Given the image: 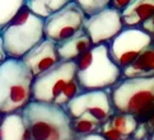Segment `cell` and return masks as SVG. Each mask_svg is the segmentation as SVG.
Wrapping results in <instances>:
<instances>
[{
    "mask_svg": "<svg viewBox=\"0 0 154 140\" xmlns=\"http://www.w3.org/2000/svg\"><path fill=\"white\" fill-rule=\"evenodd\" d=\"M100 134L106 140H125V139H128V138H125L122 134H120L116 129H113L112 125L109 124V121H106L104 124H102Z\"/></svg>",
    "mask_w": 154,
    "mask_h": 140,
    "instance_id": "obj_22",
    "label": "cell"
},
{
    "mask_svg": "<svg viewBox=\"0 0 154 140\" xmlns=\"http://www.w3.org/2000/svg\"><path fill=\"white\" fill-rule=\"evenodd\" d=\"M134 2L135 0H111V5H109V7L116 9V10H120V12L122 13L124 10L126 8H129Z\"/></svg>",
    "mask_w": 154,
    "mask_h": 140,
    "instance_id": "obj_24",
    "label": "cell"
},
{
    "mask_svg": "<svg viewBox=\"0 0 154 140\" xmlns=\"http://www.w3.org/2000/svg\"><path fill=\"white\" fill-rule=\"evenodd\" d=\"M85 19L87 15L82 8L71 2L45 19V36L47 40L60 43L84 31Z\"/></svg>",
    "mask_w": 154,
    "mask_h": 140,
    "instance_id": "obj_9",
    "label": "cell"
},
{
    "mask_svg": "<svg viewBox=\"0 0 154 140\" xmlns=\"http://www.w3.org/2000/svg\"><path fill=\"white\" fill-rule=\"evenodd\" d=\"M140 28H143V30H144L146 33H149V35L154 38V15L152 17V18L148 19Z\"/></svg>",
    "mask_w": 154,
    "mask_h": 140,
    "instance_id": "obj_25",
    "label": "cell"
},
{
    "mask_svg": "<svg viewBox=\"0 0 154 140\" xmlns=\"http://www.w3.org/2000/svg\"><path fill=\"white\" fill-rule=\"evenodd\" d=\"M71 120L85 117L104 124L115 114L111 98V89L106 91H84L64 107Z\"/></svg>",
    "mask_w": 154,
    "mask_h": 140,
    "instance_id": "obj_7",
    "label": "cell"
},
{
    "mask_svg": "<svg viewBox=\"0 0 154 140\" xmlns=\"http://www.w3.org/2000/svg\"><path fill=\"white\" fill-rule=\"evenodd\" d=\"M7 59H8V56H7V54H5L4 43H3V38H2V35H0V65H2Z\"/></svg>",
    "mask_w": 154,
    "mask_h": 140,
    "instance_id": "obj_27",
    "label": "cell"
},
{
    "mask_svg": "<svg viewBox=\"0 0 154 140\" xmlns=\"http://www.w3.org/2000/svg\"><path fill=\"white\" fill-rule=\"evenodd\" d=\"M76 79L83 91L112 89L122 79V69L112 60L108 45H97L75 61Z\"/></svg>",
    "mask_w": 154,
    "mask_h": 140,
    "instance_id": "obj_2",
    "label": "cell"
},
{
    "mask_svg": "<svg viewBox=\"0 0 154 140\" xmlns=\"http://www.w3.org/2000/svg\"><path fill=\"white\" fill-rule=\"evenodd\" d=\"M33 82V74L22 60H5L0 65V112L8 115L23 110L32 101Z\"/></svg>",
    "mask_w": 154,
    "mask_h": 140,
    "instance_id": "obj_4",
    "label": "cell"
},
{
    "mask_svg": "<svg viewBox=\"0 0 154 140\" xmlns=\"http://www.w3.org/2000/svg\"><path fill=\"white\" fill-rule=\"evenodd\" d=\"M0 35L8 58L22 60L33 47L46 38L45 18L23 7L5 26Z\"/></svg>",
    "mask_w": 154,
    "mask_h": 140,
    "instance_id": "obj_3",
    "label": "cell"
},
{
    "mask_svg": "<svg viewBox=\"0 0 154 140\" xmlns=\"http://www.w3.org/2000/svg\"><path fill=\"white\" fill-rule=\"evenodd\" d=\"M76 140H106L100 132H96V134H91V135H85V136H80Z\"/></svg>",
    "mask_w": 154,
    "mask_h": 140,
    "instance_id": "obj_26",
    "label": "cell"
},
{
    "mask_svg": "<svg viewBox=\"0 0 154 140\" xmlns=\"http://www.w3.org/2000/svg\"><path fill=\"white\" fill-rule=\"evenodd\" d=\"M22 114L29 129L31 140L78 139L71 129V117L61 106L31 101Z\"/></svg>",
    "mask_w": 154,
    "mask_h": 140,
    "instance_id": "obj_1",
    "label": "cell"
},
{
    "mask_svg": "<svg viewBox=\"0 0 154 140\" xmlns=\"http://www.w3.org/2000/svg\"><path fill=\"white\" fill-rule=\"evenodd\" d=\"M154 15V0H135L122 12V20L128 28H140Z\"/></svg>",
    "mask_w": 154,
    "mask_h": 140,
    "instance_id": "obj_14",
    "label": "cell"
},
{
    "mask_svg": "<svg viewBox=\"0 0 154 140\" xmlns=\"http://www.w3.org/2000/svg\"><path fill=\"white\" fill-rule=\"evenodd\" d=\"M108 121L112 125V127L116 129L125 138L133 136V134L139 126V121L136 120L135 116L129 114H122V112H115Z\"/></svg>",
    "mask_w": 154,
    "mask_h": 140,
    "instance_id": "obj_17",
    "label": "cell"
},
{
    "mask_svg": "<svg viewBox=\"0 0 154 140\" xmlns=\"http://www.w3.org/2000/svg\"><path fill=\"white\" fill-rule=\"evenodd\" d=\"M83 92H84L83 88L80 87L78 79L75 78L74 80H71L66 86V88H65L64 92L60 94V97L57 98V101H56V103H55V104L61 106V107H65V106H66L70 101H73L76 96H79V94L83 93Z\"/></svg>",
    "mask_w": 154,
    "mask_h": 140,
    "instance_id": "obj_21",
    "label": "cell"
},
{
    "mask_svg": "<svg viewBox=\"0 0 154 140\" xmlns=\"http://www.w3.org/2000/svg\"><path fill=\"white\" fill-rule=\"evenodd\" d=\"M152 75H154V43L122 70L124 78H145Z\"/></svg>",
    "mask_w": 154,
    "mask_h": 140,
    "instance_id": "obj_15",
    "label": "cell"
},
{
    "mask_svg": "<svg viewBox=\"0 0 154 140\" xmlns=\"http://www.w3.org/2000/svg\"><path fill=\"white\" fill-rule=\"evenodd\" d=\"M101 126H102V124H100V122H96L91 119H85V117L71 120V129H73L76 138L100 132Z\"/></svg>",
    "mask_w": 154,
    "mask_h": 140,
    "instance_id": "obj_19",
    "label": "cell"
},
{
    "mask_svg": "<svg viewBox=\"0 0 154 140\" xmlns=\"http://www.w3.org/2000/svg\"><path fill=\"white\" fill-rule=\"evenodd\" d=\"M27 0H0V31L26 7Z\"/></svg>",
    "mask_w": 154,
    "mask_h": 140,
    "instance_id": "obj_18",
    "label": "cell"
},
{
    "mask_svg": "<svg viewBox=\"0 0 154 140\" xmlns=\"http://www.w3.org/2000/svg\"><path fill=\"white\" fill-rule=\"evenodd\" d=\"M125 140H134L133 138H128V139H125Z\"/></svg>",
    "mask_w": 154,
    "mask_h": 140,
    "instance_id": "obj_30",
    "label": "cell"
},
{
    "mask_svg": "<svg viewBox=\"0 0 154 140\" xmlns=\"http://www.w3.org/2000/svg\"><path fill=\"white\" fill-rule=\"evenodd\" d=\"M92 47L93 43L85 31H82L75 36L57 43V51L61 61H76Z\"/></svg>",
    "mask_w": 154,
    "mask_h": 140,
    "instance_id": "obj_13",
    "label": "cell"
},
{
    "mask_svg": "<svg viewBox=\"0 0 154 140\" xmlns=\"http://www.w3.org/2000/svg\"><path fill=\"white\" fill-rule=\"evenodd\" d=\"M22 61L31 70L35 78L41 75L61 63L57 51V43L45 38L41 43H38L36 47L32 48L28 54L24 55Z\"/></svg>",
    "mask_w": 154,
    "mask_h": 140,
    "instance_id": "obj_11",
    "label": "cell"
},
{
    "mask_svg": "<svg viewBox=\"0 0 154 140\" xmlns=\"http://www.w3.org/2000/svg\"><path fill=\"white\" fill-rule=\"evenodd\" d=\"M153 130H150V127L148 126V124H139L137 129L135 130V132L133 134V138L134 140H146L148 136L152 134Z\"/></svg>",
    "mask_w": 154,
    "mask_h": 140,
    "instance_id": "obj_23",
    "label": "cell"
},
{
    "mask_svg": "<svg viewBox=\"0 0 154 140\" xmlns=\"http://www.w3.org/2000/svg\"><path fill=\"white\" fill-rule=\"evenodd\" d=\"M3 117H4V115L2 114V112H0V122H2V120H3Z\"/></svg>",
    "mask_w": 154,
    "mask_h": 140,
    "instance_id": "obj_29",
    "label": "cell"
},
{
    "mask_svg": "<svg viewBox=\"0 0 154 140\" xmlns=\"http://www.w3.org/2000/svg\"><path fill=\"white\" fill-rule=\"evenodd\" d=\"M87 17L94 15L111 5V0H74Z\"/></svg>",
    "mask_w": 154,
    "mask_h": 140,
    "instance_id": "obj_20",
    "label": "cell"
},
{
    "mask_svg": "<svg viewBox=\"0 0 154 140\" xmlns=\"http://www.w3.org/2000/svg\"><path fill=\"white\" fill-rule=\"evenodd\" d=\"M146 140H154V131H152V134L149 136H148V139Z\"/></svg>",
    "mask_w": 154,
    "mask_h": 140,
    "instance_id": "obj_28",
    "label": "cell"
},
{
    "mask_svg": "<svg viewBox=\"0 0 154 140\" xmlns=\"http://www.w3.org/2000/svg\"><path fill=\"white\" fill-rule=\"evenodd\" d=\"M116 112L139 116L154 106V75L145 78H122L111 89Z\"/></svg>",
    "mask_w": 154,
    "mask_h": 140,
    "instance_id": "obj_5",
    "label": "cell"
},
{
    "mask_svg": "<svg viewBox=\"0 0 154 140\" xmlns=\"http://www.w3.org/2000/svg\"><path fill=\"white\" fill-rule=\"evenodd\" d=\"M154 43V38L143 28H128L108 43L109 55L121 69L128 68Z\"/></svg>",
    "mask_w": 154,
    "mask_h": 140,
    "instance_id": "obj_8",
    "label": "cell"
},
{
    "mask_svg": "<svg viewBox=\"0 0 154 140\" xmlns=\"http://www.w3.org/2000/svg\"><path fill=\"white\" fill-rule=\"evenodd\" d=\"M75 78V61H61L52 69L35 78L32 88V101L55 104L66 86Z\"/></svg>",
    "mask_w": 154,
    "mask_h": 140,
    "instance_id": "obj_6",
    "label": "cell"
},
{
    "mask_svg": "<svg viewBox=\"0 0 154 140\" xmlns=\"http://www.w3.org/2000/svg\"><path fill=\"white\" fill-rule=\"evenodd\" d=\"M71 2L74 0H27L26 7L29 8L38 17L46 19L47 17H50Z\"/></svg>",
    "mask_w": 154,
    "mask_h": 140,
    "instance_id": "obj_16",
    "label": "cell"
},
{
    "mask_svg": "<svg viewBox=\"0 0 154 140\" xmlns=\"http://www.w3.org/2000/svg\"><path fill=\"white\" fill-rule=\"evenodd\" d=\"M0 140H31L29 129L22 111L4 115L0 122Z\"/></svg>",
    "mask_w": 154,
    "mask_h": 140,
    "instance_id": "obj_12",
    "label": "cell"
},
{
    "mask_svg": "<svg viewBox=\"0 0 154 140\" xmlns=\"http://www.w3.org/2000/svg\"><path fill=\"white\" fill-rule=\"evenodd\" d=\"M124 28L122 13L111 7L94 15L87 17L84 23V31L89 36L93 46L108 45L124 31Z\"/></svg>",
    "mask_w": 154,
    "mask_h": 140,
    "instance_id": "obj_10",
    "label": "cell"
}]
</instances>
